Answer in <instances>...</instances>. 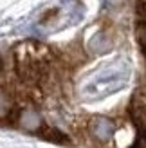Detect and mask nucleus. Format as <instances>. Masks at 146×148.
<instances>
[{
	"mask_svg": "<svg viewBox=\"0 0 146 148\" xmlns=\"http://www.w3.org/2000/svg\"><path fill=\"white\" fill-rule=\"evenodd\" d=\"M128 79V69L126 65H108L106 69H103L92 81H89L83 87V96L90 99L103 98L106 94H112L115 90H119L126 85Z\"/></svg>",
	"mask_w": 146,
	"mask_h": 148,
	"instance_id": "obj_1",
	"label": "nucleus"
},
{
	"mask_svg": "<svg viewBox=\"0 0 146 148\" xmlns=\"http://www.w3.org/2000/svg\"><path fill=\"white\" fill-rule=\"evenodd\" d=\"M90 128H92V134L96 136L98 139L101 141H106V139H110L112 132H114V125L110 119H106V117H96V119H92L90 123Z\"/></svg>",
	"mask_w": 146,
	"mask_h": 148,
	"instance_id": "obj_2",
	"label": "nucleus"
},
{
	"mask_svg": "<svg viewBox=\"0 0 146 148\" xmlns=\"http://www.w3.org/2000/svg\"><path fill=\"white\" fill-rule=\"evenodd\" d=\"M40 123H42L40 116L36 114V112H33V110H29V112H24V116H22V125H24L25 128H29V130L38 128V127H40Z\"/></svg>",
	"mask_w": 146,
	"mask_h": 148,
	"instance_id": "obj_3",
	"label": "nucleus"
},
{
	"mask_svg": "<svg viewBox=\"0 0 146 148\" xmlns=\"http://www.w3.org/2000/svg\"><path fill=\"white\" fill-rule=\"evenodd\" d=\"M90 47L96 51V53H105V51L110 47V42H108L103 34H98V36H94V38H92Z\"/></svg>",
	"mask_w": 146,
	"mask_h": 148,
	"instance_id": "obj_4",
	"label": "nucleus"
},
{
	"mask_svg": "<svg viewBox=\"0 0 146 148\" xmlns=\"http://www.w3.org/2000/svg\"><path fill=\"white\" fill-rule=\"evenodd\" d=\"M137 42H139V47L143 51V54L146 56V22H141L137 25Z\"/></svg>",
	"mask_w": 146,
	"mask_h": 148,
	"instance_id": "obj_5",
	"label": "nucleus"
}]
</instances>
